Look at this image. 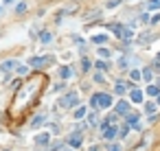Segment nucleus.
<instances>
[{"label": "nucleus", "instance_id": "nucleus-12", "mask_svg": "<svg viewBox=\"0 0 160 151\" xmlns=\"http://www.w3.org/2000/svg\"><path fill=\"white\" fill-rule=\"evenodd\" d=\"M147 92H149L151 96H158V92H160V90H158V86H149V88H147Z\"/></svg>", "mask_w": 160, "mask_h": 151}, {"label": "nucleus", "instance_id": "nucleus-27", "mask_svg": "<svg viewBox=\"0 0 160 151\" xmlns=\"http://www.w3.org/2000/svg\"><path fill=\"white\" fill-rule=\"evenodd\" d=\"M158 103H160V92H158Z\"/></svg>", "mask_w": 160, "mask_h": 151}, {"label": "nucleus", "instance_id": "nucleus-23", "mask_svg": "<svg viewBox=\"0 0 160 151\" xmlns=\"http://www.w3.org/2000/svg\"><path fill=\"white\" fill-rule=\"evenodd\" d=\"M129 74H132V79H138V77H141V72H138V70H132Z\"/></svg>", "mask_w": 160, "mask_h": 151}, {"label": "nucleus", "instance_id": "nucleus-13", "mask_svg": "<svg viewBox=\"0 0 160 151\" xmlns=\"http://www.w3.org/2000/svg\"><path fill=\"white\" fill-rule=\"evenodd\" d=\"M86 116V107H77V112H75V118H83Z\"/></svg>", "mask_w": 160, "mask_h": 151}, {"label": "nucleus", "instance_id": "nucleus-14", "mask_svg": "<svg viewBox=\"0 0 160 151\" xmlns=\"http://www.w3.org/2000/svg\"><path fill=\"white\" fill-rule=\"evenodd\" d=\"M114 90H116L119 94H123V92H125V83H123V81H119V83H116V88H114Z\"/></svg>", "mask_w": 160, "mask_h": 151}, {"label": "nucleus", "instance_id": "nucleus-9", "mask_svg": "<svg viewBox=\"0 0 160 151\" xmlns=\"http://www.w3.org/2000/svg\"><path fill=\"white\" fill-rule=\"evenodd\" d=\"M141 77H143L145 81H151V77H154V74H151V70H149V68H145V70L141 72Z\"/></svg>", "mask_w": 160, "mask_h": 151}, {"label": "nucleus", "instance_id": "nucleus-4", "mask_svg": "<svg viewBox=\"0 0 160 151\" xmlns=\"http://www.w3.org/2000/svg\"><path fill=\"white\" fill-rule=\"evenodd\" d=\"M129 112V103L127 101H119L116 103V114H127Z\"/></svg>", "mask_w": 160, "mask_h": 151}, {"label": "nucleus", "instance_id": "nucleus-8", "mask_svg": "<svg viewBox=\"0 0 160 151\" xmlns=\"http://www.w3.org/2000/svg\"><path fill=\"white\" fill-rule=\"evenodd\" d=\"M59 74H61V79H68V77H70V68L61 66V68H59Z\"/></svg>", "mask_w": 160, "mask_h": 151}, {"label": "nucleus", "instance_id": "nucleus-22", "mask_svg": "<svg viewBox=\"0 0 160 151\" xmlns=\"http://www.w3.org/2000/svg\"><path fill=\"white\" fill-rule=\"evenodd\" d=\"M42 123H44V116H37V120L33 123V127H37V125H42Z\"/></svg>", "mask_w": 160, "mask_h": 151}, {"label": "nucleus", "instance_id": "nucleus-19", "mask_svg": "<svg viewBox=\"0 0 160 151\" xmlns=\"http://www.w3.org/2000/svg\"><path fill=\"white\" fill-rule=\"evenodd\" d=\"M156 7H160V0H149V9H156Z\"/></svg>", "mask_w": 160, "mask_h": 151}, {"label": "nucleus", "instance_id": "nucleus-7", "mask_svg": "<svg viewBox=\"0 0 160 151\" xmlns=\"http://www.w3.org/2000/svg\"><path fill=\"white\" fill-rule=\"evenodd\" d=\"M132 101H134V103H141V101H143V92L141 90H132Z\"/></svg>", "mask_w": 160, "mask_h": 151}, {"label": "nucleus", "instance_id": "nucleus-24", "mask_svg": "<svg viewBox=\"0 0 160 151\" xmlns=\"http://www.w3.org/2000/svg\"><path fill=\"white\" fill-rule=\"evenodd\" d=\"M88 118H90V125H97V116H95V114H90Z\"/></svg>", "mask_w": 160, "mask_h": 151}, {"label": "nucleus", "instance_id": "nucleus-16", "mask_svg": "<svg viewBox=\"0 0 160 151\" xmlns=\"http://www.w3.org/2000/svg\"><path fill=\"white\" fill-rule=\"evenodd\" d=\"M95 66H97V68H99V70H107V64H105V61H103V59H99V61H97V64H95Z\"/></svg>", "mask_w": 160, "mask_h": 151}, {"label": "nucleus", "instance_id": "nucleus-28", "mask_svg": "<svg viewBox=\"0 0 160 151\" xmlns=\"http://www.w3.org/2000/svg\"><path fill=\"white\" fill-rule=\"evenodd\" d=\"M5 2H13V0H5Z\"/></svg>", "mask_w": 160, "mask_h": 151}, {"label": "nucleus", "instance_id": "nucleus-2", "mask_svg": "<svg viewBox=\"0 0 160 151\" xmlns=\"http://www.w3.org/2000/svg\"><path fill=\"white\" fill-rule=\"evenodd\" d=\"M77 99H79V96H77V92H68L66 96H61V99H59V105H61V107H75V105L79 103Z\"/></svg>", "mask_w": 160, "mask_h": 151}, {"label": "nucleus", "instance_id": "nucleus-20", "mask_svg": "<svg viewBox=\"0 0 160 151\" xmlns=\"http://www.w3.org/2000/svg\"><path fill=\"white\" fill-rule=\"evenodd\" d=\"M147 112L154 114V112H156V105H154V103H147Z\"/></svg>", "mask_w": 160, "mask_h": 151}, {"label": "nucleus", "instance_id": "nucleus-1", "mask_svg": "<svg viewBox=\"0 0 160 151\" xmlns=\"http://www.w3.org/2000/svg\"><path fill=\"white\" fill-rule=\"evenodd\" d=\"M90 101H92V107H110L112 105V96L110 94H101V92H97Z\"/></svg>", "mask_w": 160, "mask_h": 151}, {"label": "nucleus", "instance_id": "nucleus-6", "mask_svg": "<svg viewBox=\"0 0 160 151\" xmlns=\"http://www.w3.org/2000/svg\"><path fill=\"white\" fill-rule=\"evenodd\" d=\"M68 142H70V147H75V149H77V147L81 145V136H79V134H73L70 138H68Z\"/></svg>", "mask_w": 160, "mask_h": 151}, {"label": "nucleus", "instance_id": "nucleus-17", "mask_svg": "<svg viewBox=\"0 0 160 151\" xmlns=\"http://www.w3.org/2000/svg\"><path fill=\"white\" fill-rule=\"evenodd\" d=\"M24 11H27V5H24V2L15 7V13H24Z\"/></svg>", "mask_w": 160, "mask_h": 151}, {"label": "nucleus", "instance_id": "nucleus-30", "mask_svg": "<svg viewBox=\"0 0 160 151\" xmlns=\"http://www.w3.org/2000/svg\"><path fill=\"white\" fill-rule=\"evenodd\" d=\"M68 151H73V149H68Z\"/></svg>", "mask_w": 160, "mask_h": 151}, {"label": "nucleus", "instance_id": "nucleus-26", "mask_svg": "<svg viewBox=\"0 0 160 151\" xmlns=\"http://www.w3.org/2000/svg\"><path fill=\"white\" fill-rule=\"evenodd\" d=\"M88 151H97V145H92V147H90V149H88Z\"/></svg>", "mask_w": 160, "mask_h": 151}, {"label": "nucleus", "instance_id": "nucleus-10", "mask_svg": "<svg viewBox=\"0 0 160 151\" xmlns=\"http://www.w3.org/2000/svg\"><path fill=\"white\" fill-rule=\"evenodd\" d=\"M48 142V134H40L37 136V145H46Z\"/></svg>", "mask_w": 160, "mask_h": 151}, {"label": "nucleus", "instance_id": "nucleus-3", "mask_svg": "<svg viewBox=\"0 0 160 151\" xmlns=\"http://www.w3.org/2000/svg\"><path fill=\"white\" fill-rule=\"evenodd\" d=\"M103 138L105 140H114L116 138V127L110 125V123H103Z\"/></svg>", "mask_w": 160, "mask_h": 151}, {"label": "nucleus", "instance_id": "nucleus-5", "mask_svg": "<svg viewBox=\"0 0 160 151\" xmlns=\"http://www.w3.org/2000/svg\"><path fill=\"white\" fill-rule=\"evenodd\" d=\"M127 123L132 125V127L141 129V123H138V116H136V114H129V116H127Z\"/></svg>", "mask_w": 160, "mask_h": 151}, {"label": "nucleus", "instance_id": "nucleus-21", "mask_svg": "<svg viewBox=\"0 0 160 151\" xmlns=\"http://www.w3.org/2000/svg\"><path fill=\"white\" fill-rule=\"evenodd\" d=\"M42 42H51V33H42Z\"/></svg>", "mask_w": 160, "mask_h": 151}, {"label": "nucleus", "instance_id": "nucleus-11", "mask_svg": "<svg viewBox=\"0 0 160 151\" xmlns=\"http://www.w3.org/2000/svg\"><path fill=\"white\" fill-rule=\"evenodd\" d=\"M105 40H107L105 35H95V37H92V42H95V44H103Z\"/></svg>", "mask_w": 160, "mask_h": 151}, {"label": "nucleus", "instance_id": "nucleus-25", "mask_svg": "<svg viewBox=\"0 0 160 151\" xmlns=\"http://www.w3.org/2000/svg\"><path fill=\"white\" fill-rule=\"evenodd\" d=\"M107 151H121V147L119 145H112V147H107Z\"/></svg>", "mask_w": 160, "mask_h": 151}, {"label": "nucleus", "instance_id": "nucleus-18", "mask_svg": "<svg viewBox=\"0 0 160 151\" xmlns=\"http://www.w3.org/2000/svg\"><path fill=\"white\" fill-rule=\"evenodd\" d=\"M99 55L105 59V57H110V50H107V48H101V50H99Z\"/></svg>", "mask_w": 160, "mask_h": 151}, {"label": "nucleus", "instance_id": "nucleus-29", "mask_svg": "<svg viewBox=\"0 0 160 151\" xmlns=\"http://www.w3.org/2000/svg\"><path fill=\"white\" fill-rule=\"evenodd\" d=\"M158 61H160V53H158Z\"/></svg>", "mask_w": 160, "mask_h": 151}, {"label": "nucleus", "instance_id": "nucleus-15", "mask_svg": "<svg viewBox=\"0 0 160 151\" xmlns=\"http://www.w3.org/2000/svg\"><path fill=\"white\" fill-rule=\"evenodd\" d=\"M13 66H15V61H13V59H9V61H5V64H2V68H5V70H11Z\"/></svg>", "mask_w": 160, "mask_h": 151}]
</instances>
